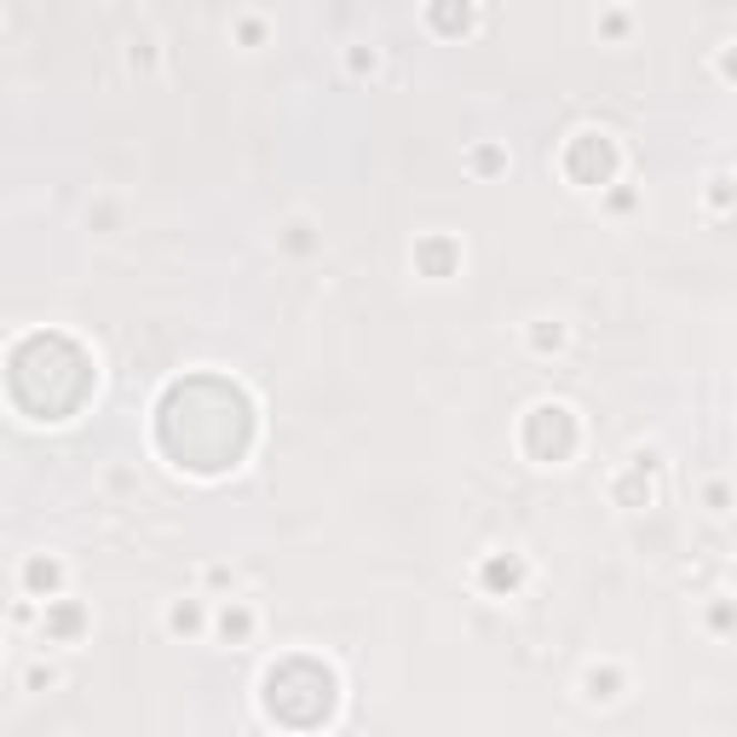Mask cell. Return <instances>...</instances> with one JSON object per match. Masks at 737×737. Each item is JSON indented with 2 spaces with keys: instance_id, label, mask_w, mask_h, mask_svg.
<instances>
[{
  "instance_id": "6da1fadb",
  "label": "cell",
  "mask_w": 737,
  "mask_h": 737,
  "mask_svg": "<svg viewBox=\"0 0 737 737\" xmlns=\"http://www.w3.org/2000/svg\"><path fill=\"white\" fill-rule=\"evenodd\" d=\"M167 403H180L191 421V432H167L162 444L167 455H180L196 473H219L248 450V398L225 380H191V387H173Z\"/></svg>"
},
{
  "instance_id": "ba28073f",
  "label": "cell",
  "mask_w": 737,
  "mask_h": 737,
  "mask_svg": "<svg viewBox=\"0 0 737 737\" xmlns=\"http://www.w3.org/2000/svg\"><path fill=\"white\" fill-rule=\"evenodd\" d=\"M173 628H196V605H180V611H173Z\"/></svg>"
},
{
  "instance_id": "5b68a950",
  "label": "cell",
  "mask_w": 737,
  "mask_h": 737,
  "mask_svg": "<svg viewBox=\"0 0 737 737\" xmlns=\"http://www.w3.org/2000/svg\"><path fill=\"white\" fill-rule=\"evenodd\" d=\"M58 582V565H47V559H35V565H29V587H35V594H41V587H52Z\"/></svg>"
},
{
  "instance_id": "7a4b0ae2",
  "label": "cell",
  "mask_w": 737,
  "mask_h": 737,
  "mask_svg": "<svg viewBox=\"0 0 737 737\" xmlns=\"http://www.w3.org/2000/svg\"><path fill=\"white\" fill-rule=\"evenodd\" d=\"M524 438H530V455H536V461H565V455H571V444H576L571 409H559V403H542L536 416H530Z\"/></svg>"
},
{
  "instance_id": "277c9868",
  "label": "cell",
  "mask_w": 737,
  "mask_h": 737,
  "mask_svg": "<svg viewBox=\"0 0 737 737\" xmlns=\"http://www.w3.org/2000/svg\"><path fill=\"white\" fill-rule=\"evenodd\" d=\"M432 23L444 29V35H455V29H467V0H432Z\"/></svg>"
},
{
  "instance_id": "3957f363",
  "label": "cell",
  "mask_w": 737,
  "mask_h": 737,
  "mask_svg": "<svg viewBox=\"0 0 737 737\" xmlns=\"http://www.w3.org/2000/svg\"><path fill=\"white\" fill-rule=\"evenodd\" d=\"M565 167H571L576 185H605V180H611V144H605L600 133H582V139L571 144Z\"/></svg>"
},
{
  "instance_id": "52a82bcc",
  "label": "cell",
  "mask_w": 737,
  "mask_h": 737,
  "mask_svg": "<svg viewBox=\"0 0 737 737\" xmlns=\"http://www.w3.org/2000/svg\"><path fill=\"white\" fill-rule=\"evenodd\" d=\"M225 634L243 639V634H248V611H225Z\"/></svg>"
},
{
  "instance_id": "8992f818",
  "label": "cell",
  "mask_w": 737,
  "mask_h": 737,
  "mask_svg": "<svg viewBox=\"0 0 737 737\" xmlns=\"http://www.w3.org/2000/svg\"><path fill=\"white\" fill-rule=\"evenodd\" d=\"M490 582H495V587H513V582H519V565H513V559H495V565H490Z\"/></svg>"
}]
</instances>
